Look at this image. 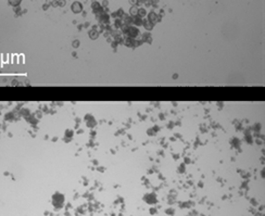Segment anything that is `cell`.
I'll return each mask as SVG.
<instances>
[{"mask_svg": "<svg viewBox=\"0 0 265 216\" xmlns=\"http://www.w3.org/2000/svg\"><path fill=\"white\" fill-rule=\"evenodd\" d=\"M72 10H73L75 13H78V12L82 11V4H81L79 2L73 3V6H72Z\"/></svg>", "mask_w": 265, "mask_h": 216, "instance_id": "obj_1", "label": "cell"}, {"mask_svg": "<svg viewBox=\"0 0 265 216\" xmlns=\"http://www.w3.org/2000/svg\"><path fill=\"white\" fill-rule=\"evenodd\" d=\"M8 1H9V4H11L12 7H16L20 4L22 0H8Z\"/></svg>", "mask_w": 265, "mask_h": 216, "instance_id": "obj_2", "label": "cell"}, {"mask_svg": "<svg viewBox=\"0 0 265 216\" xmlns=\"http://www.w3.org/2000/svg\"><path fill=\"white\" fill-rule=\"evenodd\" d=\"M136 12H137V10H135V9L131 10V13H136Z\"/></svg>", "mask_w": 265, "mask_h": 216, "instance_id": "obj_3", "label": "cell"}]
</instances>
